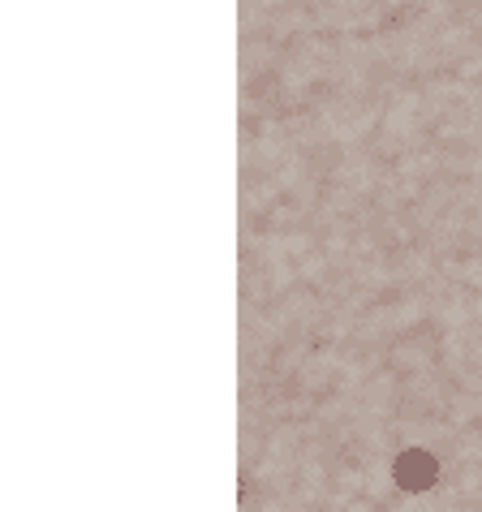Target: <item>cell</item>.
Instances as JSON below:
<instances>
[{"mask_svg": "<svg viewBox=\"0 0 482 512\" xmlns=\"http://www.w3.org/2000/svg\"><path fill=\"white\" fill-rule=\"evenodd\" d=\"M392 474H396V487H405V491H427V487H435L439 465H435L431 452L409 448V452H401V457H396Z\"/></svg>", "mask_w": 482, "mask_h": 512, "instance_id": "6da1fadb", "label": "cell"}]
</instances>
